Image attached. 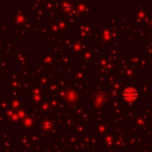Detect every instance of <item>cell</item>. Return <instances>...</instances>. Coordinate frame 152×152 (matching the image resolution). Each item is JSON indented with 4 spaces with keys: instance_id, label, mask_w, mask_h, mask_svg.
Here are the masks:
<instances>
[{
    "instance_id": "6da1fadb",
    "label": "cell",
    "mask_w": 152,
    "mask_h": 152,
    "mask_svg": "<svg viewBox=\"0 0 152 152\" xmlns=\"http://www.w3.org/2000/svg\"><path fill=\"white\" fill-rule=\"evenodd\" d=\"M124 97L127 101H134L135 99V97H136V93L133 89H127L124 93Z\"/></svg>"
}]
</instances>
